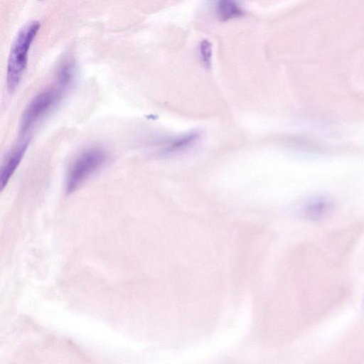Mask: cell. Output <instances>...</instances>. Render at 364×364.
Here are the masks:
<instances>
[{
  "instance_id": "obj_1",
  "label": "cell",
  "mask_w": 364,
  "mask_h": 364,
  "mask_svg": "<svg viewBox=\"0 0 364 364\" xmlns=\"http://www.w3.org/2000/svg\"><path fill=\"white\" fill-rule=\"evenodd\" d=\"M40 27L38 21L25 23L11 43L6 68V87L9 92H13L21 80L27 67L29 50Z\"/></svg>"
},
{
  "instance_id": "obj_2",
  "label": "cell",
  "mask_w": 364,
  "mask_h": 364,
  "mask_svg": "<svg viewBox=\"0 0 364 364\" xmlns=\"http://www.w3.org/2000/svg\"><path fill=\"white\" fill-rule=\"evenodd\" d=\"M107 154L101 147L91 146L82 151L71 163L65 179V191L74 192L105 163Z\"/></svg>"
},
{
  "instance_id": "obj_3",
  "label": "cell",
  "mask_w": 364,
  "mask_h": 364,
  "mask_svg": "<svg viewBox=\"0 0 364 364\" xmlns=\"http://www.w3.org/2000/svg\"><path fill=\"white\" fill-rule=\"evenodd\" d=\"M64 90L48 87L35 95L24 109L19 123L21 134L26 135L60 101Z\"/></svg>"
},
{
  "instance_id": "obj_4",
  "label": "cell",
  "mask_w": 364,
  "mask_h": 364,
  "mask_svg": "<svg viewBox=\"0 0 364 364\" xmlns=\"http://www.w3.org/2000/svg\"><path fill=\"white\" fill-rule=\"evenodd\" d=\"M301 214L307 219L318 221L328 217L334 209L332 198L323 194L307 198L301 206Z\"/></svg>"
},
{
  "instance_id": "obj_5",
  "label": "cell",
  "mask_w": 364,
  "mask_h": 364,
  "mask_svg": "<svg viewBox=\"0 0 364 364\" xmlns=\"http://www.w3.org/2000/svg\"><path fill=\"white\" fill-rule=\"evenodd\" d=\"M30 139L22 138L7 156L0 172V187L3 190L6 186L28 149Z\"/></svg>"
},
{
  "instance_id": "obj_6",
  "label": "cell",
  "mask_w": 364,
  "mask_h": 364,
  "mask_svg": "<svg viewBox=\"0 0 364 364\" xmlns=\"http://www.w3.org/2000/svg\"><path fill=\"white\" fill-rule=\"evenodd\" d=\"M75 73V65L72 60H65L60 64L56 72V85L65 90L73 82Z\"/></svg>"
},
{
  "instance_id": "obj_7",
  "label": "cell",
  "mask_w": 364,
  "mask_h": 364,
  "mask_svg": "<svg viewBox=\"0 0 364 364\" xmlns=\"http://www.w3.org/2000/svg\"><path fill=\"white\" fill-rule=\"evenodd\" d=\"M216 12L218 18L222 21L242 16L244 11L235 1H221L218 3Z\"/></svg>"
},
{
  "instance_id": "obj_8",
  "label": "cell",
  "mask_w": 364,
  "mask_h": 364,
  "mask_svg": "<svg viewBox=\"0 0 364 364\" xmlns=\"http://www.w3.org/2000/svg\"><path fill=\"white\" fill-rule=\"evenodd\" d=\"M198 138V134L195 132L178 137L170 142L166 148V151L175 152L183 150L193 144Z\"/></svg>"
},
{
  "instance_id": "obj_9",
  "label": "cell",
  "mask_w": 364,
  "mask_h": 364,
  "mask_svg": "<svg viewBox=\"0 0 364 364\" xmlns=\"http://www.w3.org/2000/svg\"><path fill=\"white\" fill-rule=\"evenodd\" d=\"M201 48V55L203 58V60L204 63L207 65V66L209 65L210 63V58H211V45L210 43L207 41H203L201 43L200 46Z\"/></svg>"
}]
</instances>
